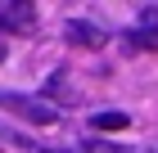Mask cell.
<instances>
[{
	"mask_svg": "<svg viewBox=\"0 0 158 153\" xmlns=\"http://www.w3.org/2000/svg\"><path fill=\"white\" fill-rule=\"evenodd\" d=\"M63 36H68L73 45H81V50H99V45H109V32H104V27H95V23H86V18H73V23L63 27Z\"/></svg>",
	"mask_w": 158,
	"mask_h": 153,
	"instance_id": "cell-3",
	"label": "cell"
},
{
	"mask_svg": "<svg viewBox=\"0 0 158 153\" xmlns=\"http://www.w3.org/2000/svg\"><path fill=\"white\" fill-rule=\"evenodd\" d=\"M127 45H131V50H158V32H140V27H131V32H127Z\"/></svg>",
	"mask_w": 158,
	"mask_h": 153,
	"instance_id": "cell-5",
	"label": "cell"
},
{
	"mask_svg": "<svg viewBox=\"0 0 158 153\" xmlns=\"http://www.w3.org/2000/svg\"><path fill=\"white\" fill-rule=\"evenodd\" d=\"M140 23H149V32H158V5H140Z\"/></svg>",
	"mask_w": 158,
	"mask_h": 153,
	"instance_id": "cell-6",
	"label": "cell"
},
{
	"mask_svg": "<svg viewBox=\"0 0 158 153\" xmlns=\"http://www.w3.org/2000/svg\"><path fill=\"white\" fill-rule=\"evenodd\" d=\"M90 126L95 131H127V113H95Z\"/></svg>",
	"mask_w": 158,
	"mask_h": 153,
	"instance_id": "cell-4",
	"label": "cell"
},
{
	"mask_svg": "<svg viewBox=\"0 0 158 153\" xmlns=\"http://www.w3.org/2000/svg\"><path fill=\"white\" fill-rule=\"evenodd\" d=\"M0 63H5V41H0Z\"/></svg>",
	"mask_w": 158,
	"mask_h": 153,
	"instance_id": "cell-7",
	"label": "cell"
},
{
	"mask_svg": "<svg viewBox=\"0 0 158 153\" xmlns=\"http://www.w3.org/2000/svg\"><path fill=\"white\" fill-rule=\"evenodd\" d=\"M0 32L32 36V32H36V9H32V5H23V0H9V5H0Z\"/></svg>",
	"mask_w": 158,
	"mask_h": 153,
	"instance_id": "cell-2",
	"label": "cell"
},
{
	"mask_svg": "<svg viewBox=\"0 0 158 153\" xmlns=\"http://www.w3.org/2000/svg\"><path fill=\"white\" fill-rule=\"evenodd\" d=\"M0 108L14 113V117H23V122H32V126H54L59 122V113L45 99H27V95H0Z\"/></svg>",
	"mask_w": 158,
	"mask_h": 153,
	"instance_id": "cell-1",
	"label": "cell"
}]
</instances>
